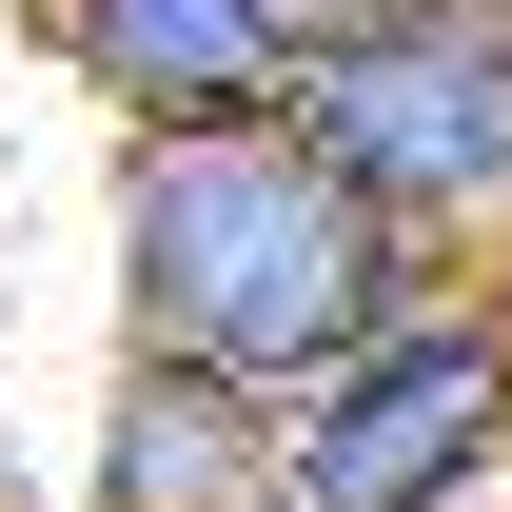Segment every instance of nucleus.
Segmentation results:
<instances>
[{"instance_id": "nucleus-1", "label": "nucleus", "mask_w": 512, "mask_h": 512, "mask_svg": "<svg viewBox=\"0 0 512 512\" xmlns=\"http://www.w3.org/2000/svg\"><path fill=\"white\" fill-rule=\"evenodd\" d=\"M99 237H119V355H178V375H237V394H316V375H355L394 316L453 296V256L394 237L296 119L119 138Z\"/></svg>"}, {"instance_id": "nucleus-2", "label": "nucleus", "mask_w": 512, "mask_h": 512, "mask_svg": "<svg viewBox=\"0 0 512 512\" xmlns=\"http://www.w3.org/2000/svg\"><path fill=\"white\" fill-rule=\"evenodd\" d=\"M296 138L375 197L394 237H434L453 276H512V0H434V20L316 40Z\"/></svg>"}, {"instance_id": "nucleus-3", "label": "nucleus", "mask_w": 512, "mask_h": 512, "mask_svg": "<svg viewBox=\"0 0 512 512\" xmlns=\"http://www.w3.org/2000/svg\"><path fill=\"white\" fill-rule=\"evenodd\" d=\"M296 512H512V276H453L296 394Z\"/></svg>"}, {"instance_id": "nucleus-4", "label": "nucleus", "mask_w": 512, "mask_h": 512, "mask_svg": "<svg viewBox=\"0 0 512 512\" xmlns=\"http://www.w3.org/2000/svg\"><path fill=\"white\" fill-rule=\"evenodd\" d=\"M40 60L119 138H237V119H296L316 40L276 0H40Z\"/></svg>"}, {"instance_id": "nucleus-5", "label": "nucleus", "mask_w": 512, "mask_h": 512, "mask_svg": "<svg viewBox=\"0 0 512 512\" xmlns=\"http://www.w3.org/2000/svg\"><path fill=\"white\" fill-rule=\"evenodd\" d=\"M79 512H296V394L119 355L99 375V453H79Z\"/></svg>"}, {"instance_id": "nucleus-6", "label": "nucleus", "mask_w": 512, "mask_h": 512, "mask_svg": "<svg viewBox=\"0 0 512 512\" xmlns=\"http://www.w3.org/2000/svg\"><path fill=\"white\" fill-rule=\"evenodd\" d=\"M296 40H375V20H434V0H276Z\"/></svg>"}]
</instances>
